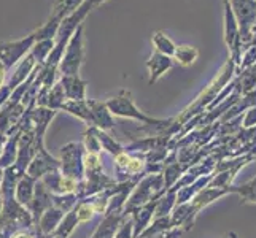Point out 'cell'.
I'll use <instances>...</instances> for the list:
<instances>
[{
	"label": "cell",
	"mask_w": 256,
	"mask_h": 238,
	"mask_svg": "<svg viewBox=\"0 0 256 238\" xmlns=\"http://www.w3.org/2000/svg\"><path fill=\"white\" fill-rule=\"evenodd\" d=\"M83 56L84 51H83V24H82L67 41L64 56L59 62L60 72L64 73V76L78 75V68H80L83 62Z\"/></svg>",
	"instance_id": "obj_1"
},
{
	"label": "cell",
	"mask_w": 256,
	"mask_h": 238,
	"mask_svg": "<svg viewBox=\"0 0 256 238\" xmlns=\"http://www.w3.org/2000/svg\"><path fill=\"white\" fill-rule=\"evenodd\" d=\"M35 43L34 33H29L26 38L13 41H0V62L5 67H12L18 60L28 56Z\"/></svg>",
	"instance_id": "obj_2"
},
{
	"label": "cell",
	"mask_w": 256,
	"mask_h": 238,
	"mask_svg": "<svg viewBox=\"0 0 256 238\" xmlns=\"http://www.w3.org/2000/svg\"><path fill=\"white\" fill-rule=\"evenodd\" d=\"M105 107H108L110 111H112L113 114H120V116L136 118V119H140V121L152 122V124H158V122H160V121L150 119V118L145 116V114L140 113V111L134 107V103L130 102L129 95H124V94H121V95H118V97H114V99L108 100Z\"/></svg>",
	"instance_id": "obj_3"
},
{
	"label": "cell",
	"mask_w": 256,
	"mask_h": 238,
	"mask_svg": "<svg viewBox=\"0 0 256 238\" xmlns=\"http://www.w3.org/2000/svg\"><path fill=\"white\" fill-rule=\"evenodd\" d=\"M148 68L150 73H152V78H150V83H154L158 78H160L167 68H170L172 60L167 57L166 54H161V52H154V54L150 57L148 60Z\"/></svg>",
	"instance_id": "obj_4"
},
{
	"label": "cell",
	"mask_w": 256,
	"mask_h": 238,
	"mask_svg": "<svg viewBox=\"0 0 256 238\" xmlns=\"http://www.w3.org/2000/svg\"><path fill=\"white\" fill-rule=\"evenodd\" d=\"M62 89L72 100H82L84 97V81L78 75H68L62 78Z\"/></svg>",
	"instance_id": "obj_5"
},
{
	"label": "cell",
	"mask_w": 256,
	"mask_h": 238,
	"mask_svg": "<svg viewBox=\"0 0 256 238\" xmlns=\"http://www.w3.org/2000/svg\"><path fill=\"white\" fill-rule=\"evenodd\" d=\"M83 2L84 0H54L50 17H59V19H64L66 16L72 14Z\"/></svg>",
	"instance_id": "obj_6"
},
{
	"label": "cell",
	"mask_w": 256,
	"mask_h": 238,
	"mask_svg": "<svg viewBox=\"0 0 256 238\" xmlns=\"http://www.w3.org/2000/svg\"><path fill=\"white\" fill-rule=\"evenodd\" d=\"M60 21H62V19H59V17H50L45 24H42L37 30L32 32L34 37H35V41H38V40H54Z\"/></svg>",
	"instance_id": "obj_7"
},
{
	"label": "cell",
	"mask_w": 256,
	"mask_h": 238,
	"mask_svg": "<svg viewBox=\"0 0 256 238\" xmlns=\"http://www.w3.org/2000/svg\"><path fill=\"white\" fill-rule=\"evenodd\" d=\"M34 64H35V59L30 56V52H29V54L26 56V59H22V62L20 64V67L16 68V72H14V75H13V78H12V81H10V89H14V87H16L18 84L24 81L26 76H28V75L30 73V70H32V67H34Z\"/></svg>",
	"instance_id": "obj_8"
},
{
	"label": "cell",
	"mask_w": 256,
	"mask_h": 238,
	"mask_svg": "<svg viewBox=\"0 0 256 238\" xmlns=\"http://www.w3.org/2000/svg\"><path fill=\"white\" fill-rule=\"evenodd\" d=\"M52 48H54V40H38L34 43L30 56L35 59V62H43V60L48 59Z\"/></svg>",
	"instance_id": "obj_9"
},
{
	"label": "cell",
	"mask_w": 256,
	"mask_h": 238,
	"mask_svg": "<svg viewBox=\"0 0 256 238\" xmlns=\"http://www.w3.org/2000/svg\"><path fill=\"white\" fill-rule=\"evenodd\" d=\"M153 45L156 46V51L161 52V54H166V56H170L175 52V46L174 43L166 37L164 33L161 32H156L153 35Z\"/></svg>",
	"instance_id": "obj_10"
},
{
	"label": "cell",
	"mask_w": 256,
	"mask_h": 238,
	"mask_svg": "<svg viewBox=\"0 0 256 238\" xmlns=\"http://www.w3.org/2000/svg\"><path fill=\"white\" fill-rule=\"evenodd\" d=\"M174 54L183 65H190L194 62V59L198 57V51L191 46H178V48H175Z\"/></svg>",
	"instance_id": "obj_11"
},
{
	"label": "cell",
	"mask_w": 256,
	"mask_h": 238,
	"mask_svg": "<svg viewBox=\"0 0 256 238\" xmlns=\"http://www.w3.org/2000/svg\"><path fill=\"white\" fill-rule=\"evenodd\" d=\"M231 191L240 194V197L244 199V202H256V178L252 180L250 183H246L245 186L234 188Z\"/></svg>",
	"instance_id": "obj_12"
},
{
	"label": "cell",
	"mask_w": 256,
	"mask_h": 238,
	"mask_svg": "<svg viewBox=\"0 0 256 238\" xmlns=\"http://www.w3.org/2000/svg\"><path fill=\"white\" fill-rule=\"evenodd\" d=\"M140 167H142V164H140L138 161H130V162H129V170H130V172H137V170H140Z\"/></svg>",
	"instance_id": "obj_13"
},
{
	"label": "cell",
	"mask_w": 256,
	"mask_h": 238,
	"mask_svg": "<svg viewBox=\"0 0 256 238\" xmlns=\"http://www.w3.org/2000/svg\"><path fill=\"white\" fill-rule=\"evenodd\" d=\"M5 65L0 62V86H2V81H4V78H5Z\"/></svg>",
	"instance_id": "obj_14"
},
{
	"label": "cell",
	"mask_w": 256,
	"mask_h": 238,
	"mask_svg": "<svg viewBox=\"0 0 256 238\" xmlns=\"http://www.w3.org/2000/svg\"><path fill=\"white\" fill-rule=\"evenodd\" d=\"M91 2H92L96 6H99L100 3H104V2H105V0H91Z\"/></svg>",
	"instance_id": "obj_15"
},
{
	"label": "cell",
	"mask_w": 256,
	"mask_h": 238,
	"mask_svg": "<svg viewBox=\"0 0 256 238\" xmlns=\"http://www.w3.org/2000/svg\"><path fill=\"white\" fill-rule=\"evenodd\" d=\"M229 237H231V238H239V237H237L236 234H229Z\"/></svg>",
	"instance_id": "obj_16"
}]
</instances>
